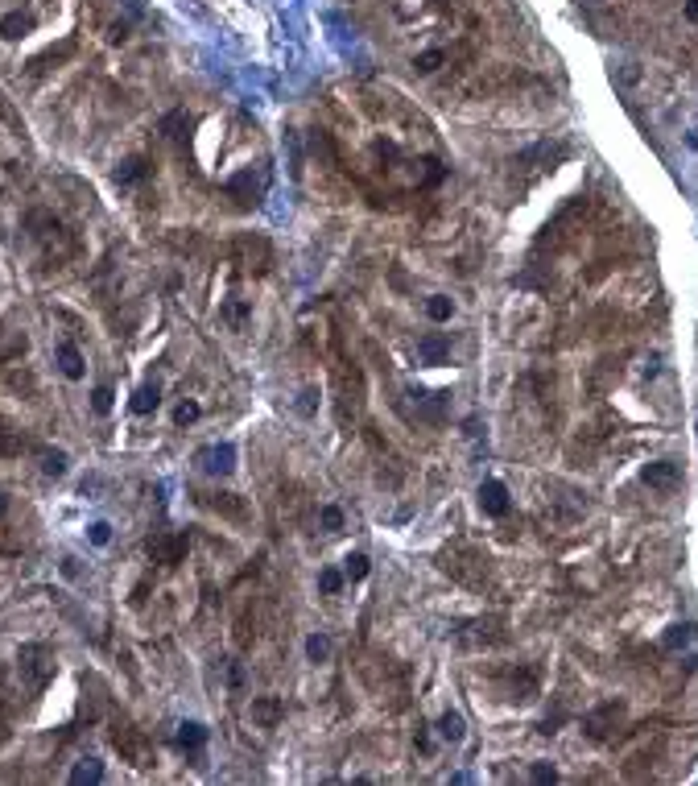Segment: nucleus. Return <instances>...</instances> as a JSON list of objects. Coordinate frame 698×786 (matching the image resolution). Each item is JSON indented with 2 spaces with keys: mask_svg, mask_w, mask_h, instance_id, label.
Here are the masks:
<instances>
[{
  "mask_svg": "<svg viewBox=\"0 0 698 786\" xmlns=\"http://www.w3.org/2000/svg\"><path fill=\"white\" fill-rule=\"evenodd\" d=\"M112 745L129 757L132 766H149V749H145V737L132 729V724H116L112 729Z\"/></svg>",
  "mask_w": 698,
  "mask_h": 786,
  "instance_id": "nucleus-4",
  "label": "nucleus"
},
{
  "mask_svg": "<svg viewBox=\"0 0 698 786\" xmlns=\"http://www.w3.org/2000/svg\"><path fill=\"white\" fill-rule=\"evenodd\" d=\"M38 460H42V472H45V476H62V472H66V463H71V460H66V451H50V447H42V451H38Z\"/></svg>",
  "mask_w": 698,
  "mask_h": 786,
  "instance_id": "nucleus-18",
  "label": "nucleus"
},
{
  "mask_svg": "<svg viewBox=\"0 0 698 786\" xmlns=\"http://www.w3.org/2000/svg\"><path fill=\"white\" fill-rule=\"evenodd\" d=\"M281 716H285L281 699H252V720H257V724H264V729H273V724H277Z\"/></svg>",
  "mask_w": 698,
  "mask_h": 786,
  "instance_id": "nucleus-13",
  "label": "nucleus"
},
{
  "mask_svg": "<svg viewBox=\"0 0 698 786\" xmlns=\"http://www.w3.org/2000/svg\"><path fill=\"white\" fill-rule=\"evenodd\" d=\"M236 203H244V207H252V203H261L264 195V174H257L252 178V170H244V174H236V178H227V186H223Z\"/></svg>",
  "mask_w": 698,
  "mask_h": 786,
  "instance_id": "nucleus-5",
  "label": "nucleus"
},
{
  "mask_svg": "<svg viewBox=\"0 0 698 786\" xmlns=\"http://www.w3.org/2000/svg\"><path fill=\"white\" fill-rule=\"evenodd\" d=\"M442 62H446V54H442V50H426V54H418V58H413V71H418V75H434Z\"/></svg>",
  "mask_w": 698,
  "mask_h": 786,
  "instance_id": "nucleus-23",
  "label": "nucleus"
},
{
  "mask_svg": "<svg viewBox=\"0 0 698 786\" xmlns=\"http://www.w3.org/2000/svg\"><path fill=\"white\" fill-rule=\"evenodd\" d=\"M343 580H348V575L335 571V567H322V571H318V588H322L327 596H339V592H343Z\"/></svg>",
  "mask_w": 698,
  "mask_h": 786,
  "instance_id": "nucleus-22",
  "label": "nucleus"
},
{
  "mask_svg": "<svg viewBox=\"0 0 698 786\" xmlns=\"http://www.w3.org/2000/svg\"><path fill=\"white\" fill-rule=\"evenodd\" d=\"M207 745V729L199 724V720H186V724H178V749H203Z\"/></svg>",
  "mask_w": 698,
  "mask_h": 786,
  "instance_id": "nucleus-14",
  "label": "nucleus"
},
{
  "mask_svg": "<svg viewBox=\"0 0 698 786\" xmlns=\"http://www.w3.org/2000/svg\"><path fill=\"white\" fill-rule=\"evenodd\" d=\"M686 21H695V25H698V0H686Z\"/></svg>",
  "mask_w": 698,
  "mask_h": 786,
  "instance_id": "nucleus-33",
  "label": "nucleus"
},
{
  "mask_svg": "<svg viewBox=\"0 0 698 786\" xmlns=\"http://www.w3.org/2000/svg\"><path fill=\"white\" fill-rule=\"evenodd\" d=\"M302 414H314V389H306V393H302Z\"/></svg>",
  "mask_w": 698,
  "mask_h": 786,
  "instance_id": "nucleus-32",
  "label": "nucleus"
},
{
  "mask_svg": "<svg viewBox=\"0 0 698 786\" xmlns=\"http://www.w3.org/2000/svg\"><path fill=\"white\" fill-rule=\"evenodd\" d=\"M529 778H533V783H541V786H546V783L554 786V783H558V770H554V766H546V762H537V766L529 770Z\"/></svg>",
  "mask_w": 698,
  "mask_h": 786,
  "instance_id": "nucleus-29",
  "label": "nucleus"
},
{
  "mask_svg": "<svg viewBox=\"0 0 698 786\" xmlns=\"http://www.w3.org/2000/svg\"><path fill=\"white\" fill-rule=\"evenodd\" d=\"M418 360H422V365H446V360H450V339H446L442 331L422 335V339H418Z\"/></svg>",
  "mask_w": 698,
  "mask_h": 786,
  "instance_id": "nucleus-9",
  "label": "nucleus"
},
{
  "mask_svg": "<svg viewBox=\"0 0 698 786\" xmlns=\"http://www.w3.org/2000/svg\"><path fill=\"white\" fill-rule=\"evenodd\" d=\"M145 157H124L120 166H116V183L120 186H129V183H136V178H145Z\"/></svg>",
  "mask_w": 698,
  "mask_h": 786,
  "instance_id": "nucleus-17",
  "label": "nucleus"
},
{
  "mask_svg": "<svg viewBox=\"0 0 698 786\" xmlns=\"http://www.w3.org/2000/svg\"><path fill=\"white\" fill-rule=\"evenodd\" d=\"M199 414H203V406H199V402H178L174 422H178V426H190V422H199Z\"/></svg>",
  "mask_w": 698,
  "mask_h": 786,
  "instance_id": "nucleus-27",
  "label": "nucleus"
},
{
  "mask_svg": "<svg viewBox=\"0 0 698 786\" xmlns=\"http://www.w3.org/2000/svg\"><path fill=\"white\" fill-rule=\"evenodd\" d=\"M438 737L450 741V745H459V741L467 737V720H463L459 712H442V716H438Z\"/></svg>",
  "mask_w": 698,
  "mask_h": 786,
  "instance_id": "nucleus-12",
  "label": "nucleus"
},
{
  "mask_svg": "<svg viewBox=\"0 0 698 786\" xmlns=\"http://www.w3.org/2000/svg\"><path fill=\"white\" fill-rule=\"evenodd\" d=\"M236 253H240V261H244L248 269H257V274H264V269L273 265V253H269V244H264L261 236H240V240H236Z\"/></svg>",
  "mask_w": 698,
  "mask_h": 786,
  "instance_id": "nucleus-6",
  "label": "nucleus"
},
{
  "mask_svg": "<svg viewBox=\"0 0 698 786\" xmlns=\"http://www.w3.org/2000/svg\"><path fill=\"white\" fill-rule=\"evenodd\" d=\"M686 145H690V149L698 153V129H690V133H686Z\"/></svg>",
  "mask_w": 698,
  "mask_h": 786,
  "instance_id": "nucleus-34",
  "label": "nucleus"
},
{
  "mask_svg": "<svg viewBox=\"0 0 698 786\" xmlns=\"http://www.w3.org/2000/svg\"><path fill=\"white\" fill-rule=\"evenodd\" d=\"M186 547H190L186 534H157V538H149V559L162 567H178L186 559Z\"/></svg>",
  "mask_w": 698,
  "mask_h": 786,
  "instance_id": "nucleus-2",
  "label": "nucleus"
},
{
  "mask_svg": "<svg viewBox=\"0 0 698 786\" xmlns=\"http://www.w3.org/2000/svg\"><path fill=\"white\" fill-rule=\"evenodd\" d=\"M71 783L75 786H95V783H104V766L95 762V757H83L75 770H71Z\"/></svg>",
  "mask_w": 698,
  "mask_h": 786,
  "instance_id": "nucleus-15",
  "label": "nucleus"
},
{
  "mask_svg": "<svg viewBox=\"0 0 698 786\" xmlns=\"http://www.w3.org/2000/svg\"><path fill=\"white\" fill-rule=\"evenodd\" d=\"M34 29V17L29 13H4L0 17V38L4 42H17V38H25Z\"/></svg>",
  "mask_w": 698,
  "mask_h": 786,
  "instance_id": "nucleus-11",
  "label": "nucleus"
},
{
  "mask_svg": "<svg viewBox=\"0 0 698 786\" xmlns=\"http://www.w3.org/2000/svg\"><path fill=\"white\" fill-rule=\"evenodd\" d=\"M178 129H186V112H170V116L162 120V133H166V137H182Z\"/></svg>",
  "mask_w": 698,
  "mask_h": 786,
  "instance_id": "nucleus-30",
  "label": "nucleus"
},
{
  "mask_svg": "<svg viewBox=\"0 0 698 786\" xmlns=\"http://www.w3.org/2000/svg\"><path fill=\"white\" fill-rule=\"evenodd\" d=\"M194 463H199L207 476H227V472L236 468V447H232V443H211V447H203V451L194 456Z\"/></svg>",
  "mask_w": 698,
  "mask_h": 786,
  "instance_id": "nucleus-3",
  "label": "nucleus"
},
{
  "mask_svg": "<svg viewBox=\"0 0 698 786\" xmlns=\"http://www.w3.org/2000/svg\"><path fill=\"white\" fill-rule=\"evenodd\" d=\"M426 315H430L434 323H446V319L455 315V302H450L446 294H430V302H426Z\"/></svg>",
  "mask_w": 698,
  "mask_h": 786,
  "instance_id": "nucleus-19",
  "label": "nucleus"
},
{
  "mask_svg": "<svg viewBox=\"0 0 698 786\" xmlns=\"http://www.w3.org/2000/svg\"><path fill=\"white\" fill-rule=\"evenodd\" d=\"M91 542H95V547H108V542H112V526H108V521H91Z\"/></svg>",
  "mask_w": 698,
  "mask_h": 786,
  "instance_id": "nucleus-31",
  "label": "nucleus"
},
{
  "mask_svg": "<svg viewBox=\"0 0 698 786\" xmlns=\"http://www.w3.org/2000/svg\"><path fill=\"white\" fill-rule=\"evenodd\" d=\"M368 567H372V563H368V555H364V551H351V555L343 559V575H348L351 584H355V580H364V575H368Z\"/></svg>",
  "mask_w": 698,
  "mask_h": 786,
  "instance_id": "nucleus-20",
  "label": "nucleus"
},
{
  "mask_svg": "<svg viewBox=\"0 0 698 786\" xmlns=\"http://www.w3.org/2000/svg\"><path fill=\"white\" fill-rule=\"evenodd\" d=\"M157 406H162V389L157 385H141L132 393V414H153Z\"/></svg>",
  "mask_w": 698,
  "mask_h": 786,
  "instance_id": "nucleus-16",
  "label": "nucleus"
},
{
  "mask_svg": "<svg viewBox=\"0 0 698 786\" xmlns=\"http://www.w3.org/2000/svg\"><path fill=\"white\" fill-rule=\"evenodd\" d=\"M641 480L653 484V489H678V484H682V468L674 460H653V463L641 468Z\"/></svg>",
  "mask_w": 698,
  "mask_h": 786,
  "instance_id": "nucleus-7",
  "label": "nucleus"
},
{
  "mask_svg": "<svg viewBox=\"0 0 698 786\" xmlns=\"http://www.w3.org/2000/svg\"><path fill=\"white\" fill-rule=\"evenodd\" d=\"M327 654H331V638H327V633H310V638H306V658H310V662H322Z\"/></svg>",
  "mask_w": 698,
  "mask_h": 786,
  "instance_id": "nucleus-24",
  "label": "nucleus"
},
{
  "mask_svg": "<svg viewBox=\"0 0 698 786\" xmlns=\"http://www.w3.org/2000/svg\"><path fill=\"white\" fill-rule=\"evenodd\" d=\"M4 513H8V497H4V493H0V517H4Z\"/></svg>",
  "mask_w": 698,
  "mask_h": 786,
  "instance_id": "nucleus-35",
  "label": "nucleus"
},
{
  "mask_svg": "<svg viewBox=\"0 0 698 786\" xmlns=\"http://www.w3.org/2000/svg\"><path fill=\"white\" fill-rule=\"evenodd\" d=\"M54 356H58V369H62V377H66V381H79V377L87 372V365H83V352H79L75 344H58V352H54Z\"/></svg>",
  "mask_w": 698,
  "mask_h": 786,
  "instance_id": "nucleus-10",
  "label": "nucleus"
},
{
  "mask_svg": "<svg viewBox=\"0 0 698 786\" xmlns=\"http://www.w3.org/2000/svg\"><path fill=\"white\" fill-rule=\"evenodd\" d=\"M480 509L487 513V517H504V513L513 509L508 489H504L500 480H483V484H480Z\"/></svg>",
  "mask_w": 698,
  "mask_h": 786,
  "instance_id": "nucleus-8",
  "label": "nucleus"
},
{
  "mask_svg": "<svg viewBox=\"0 0 698 786\" xmlns=\"http://www.w3.org/2000/svg\"><path fill=\"white\" fill-rule=\"evenodd\" d=\"M695 638V625H669V633L661 638V650H682Z\"/></svg>",
  "mask_w": 698,
  "mask_h": 786,
  "instance_id": "nucleus-21",
  "label": "nucleus"
},
{
  "mask_svg": "<svg viewBox=\"0 0 698 786\" xmlns=\"http://www.w3.org/2000/svg\"><path fill=\"white\" fill-rule=\"evenodd\" d=\"M17 662H21V683H25V692H42L45 683L54 679V654H50V646H42V642H25L21 654H17Z\"/></svg>",
  "mask_w": 698,
  "mask_h": 786,
  "instance_id": "nucleus-1",
  "label": "nucleus"
},
{
  "mask_svg": "<svg viewBox=\"0 0 698 786\" xmlns=\"http://www.w3.org/2000/svg\"><path fill=\"white\" fill-rule=\"evenodd\" d=\"M219 315H223L232 327H244V319H248V302H227Z\"/></svg>",
  "mask_w": 698,
  "mask_h": 786,
  "instance_id": "nucleus-28",
  "label": "nucleus"
},
{
  "mask_svg": "<svg viewBox=\"0 0 698 786\" xmlns=\"http://www.w3.org/2000/svg\"><path fill=\"white\" fill-rule=\"evenodd\" d=\"M318 521H322L327 534H339V530H343V509H339V505H322V509H318Z\"/></svg>",
  "mask_w": 698,
  "mask_h": 786,
  "instance_id": "nucleus-25",
  "label": "nucleus"
},
{
  "mask_svg": "<svg viewBox=\"0 0 698 786\" xmlns=\"http://www.w3.org/2000/svg\"><path fill=\"white\" fill-rule=\"evenodd\" d=\"M112 402H116L112 385H95V393H91V406H95V414H108V410H112Z\"/></svg>",
  "mask_w": 698,
  "mask_h": 786,
  "instance_id": "nucleus-26",
  "label": "nucleus"
}]
</instances>
